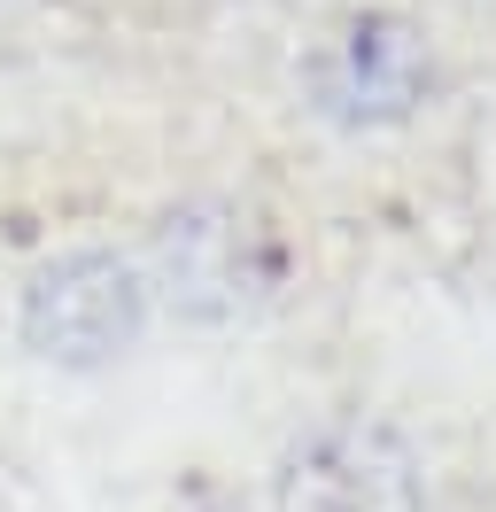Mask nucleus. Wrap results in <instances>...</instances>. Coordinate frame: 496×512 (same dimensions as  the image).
<instances>
[{"label": "nucleus", "mask_w": 496, "mask_h": 512, "mask_svg": "<svg viewBox=\"0 0 496 512\" xmlns=\"http://www.w3.org/2000/svg\"><path fill=\"white\" fill-rule=\"evenodd\" d=\"M148 319V280L109 249L55 256L24 288V342L55 365H101L140 342Z\"/></svg>", "instance_id": "nucleus-1"}, {"label": "nucleus", "mask_w": 496, "mask_h": 512, "mask_svg": "<svg viewBox=\"0 0 496 512\" xmlns=\"http://www.w3.org/2000/svg\"><path fill=\"white\" fill-rule=\"evenodd\" d=\"M427 39L419 24H403L388 8H365V16H349L326 47H318V63H310V86H318V109L341 117V125H396L411 117L419 101H427Z\"/></svg>", "instance_id": "nucleus-2"}, {"label": "nucleus", "mask_w": 496, "mask_h": 512, "mask_svg": "<svg viewBox=\"0 0 496 512\" xmlns=\"http://www.w3.org/2000/svg\"><path fill=\"white\" fill-rule=\"evenodd\" d=\"M279 505L287 512H419V474L388 435L341 427V435H318L287 458Z\"/></svg>", "instance_id": "nucleus-3"}, {"label": "nucleus", "mask_w": 496, "mask_h": 512, "mask_svg": "<svg viewBox=\"0 0 496 512\" xmlns=\"http://www.w3.org/2000/svg\"><path fill=\"white\" fill-rule=\"evenodd\" d=\"M163 280H171V295H179L186 311L225 319V311H241L256 288H272V249H264V233L248 218L194 210V218L163 225Z\"/></svg>", "instance_id": "nucleus-4"}]
</instances>
